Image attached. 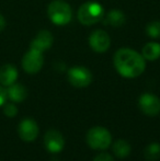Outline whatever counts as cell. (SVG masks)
<instances>
[{
  "label": "cell",
  "mask_w": 160,
  "mask_h": 161,
  "mask_svg": "<svg viewBox=\"0 0 160 161\" xmlns=\"http://www.w3.org/2000/svg\"><path fill=\"white\" fill-rule=\"evenodd\" d=\"M113 64L116 71L127 79L137 78L146 69L145 58L138 52L130 48H120L116 51Z\"/></svg>",
  "instance_id": "6da1fadb"
},
{
  "label": "cell",
  "mask_w": 160,
  "mask_h": 161,
  "mask_svg": "<svg viewBox=\"0 0 160 161\" xmlns=\"http://www.w3.org/2000/svg\"><path fill=\"white\" fill-rule=\"evenodd\" d=\"M104 17V9L97 1H87L78 9L77 19L83 25H93Z\"/></svg>",
  "instance_id": "7a4b0ae2"
},
{
  "label": "cell",
  "mask_w": 160,
  "mask_h": 161,
  "mask_svg": "<svg viewBox=\"0 0 160 161\" xmlns=\"http://www.w3.org/2000/svg\"><path fill=\"white\" fill-rule=\"evenodd\" d=\"M86 142L93 150H107L112 145V134L103 126H93L88 130Z\"/></svg>",
  "instance_id": "3957f363"
},
{
  "label": "cell",
  "mask_w": 160,
  "mask_h": 161,
  "mask_svg": "<svg viewBox=\"0 0 160 161\" xmlns=\"http://www.w3.org/2000/svg\"><path fill=\"white\" fill-rule=\"evenodd\" d=\"M47 15L56 25H66L73 19V10L64 0H53L48 4Z\"/></svg>",
  "instance_id": "277c9868"
},
{
  "label": "cell",
  "mask_w": 160,
  "mask_h": 161,
  "mask_svg": "<svg viewBox=\"0 0 160 161\" xmlns=\"http://www.w3.org/2000/svg\"><path fill=\"white\" fill-rule=\"evenodd\" d=\"M68 81L75 88H87L92 82V74L87 67L74 66L68 70Z\"/></svg>",
  "instance_id": "5b68a950"
},
{
  "label": "cell",
  "mask_w": 160,
  "mask_h": 161,
  "mask_svg": "<svg viewBox=\"0 0 160 161\" xmlns=\"http://www.w3.org/2000/svg\"><path fill=\"white\" fill-rule=\"evenodd\" d=\"M44 64V56L42 52L30 48L22 58V68L26 74L35 75L42 69Z\"/></svg>",
  "instance_id": "8992f818"
},
{
  "label": "cell",
  "mask_w": 160,
  "mask_h": 161,
  "mask_svg": "<svg viewBox=\"0 0 160 161\" xmlns=\"http://www.w3.org/2000/svg\"><path fill=\"white\" fill-rule=\"evenodd\" d=\"M138 108L147 116H157L160 113V99L150 92L143 93L138 99Z\"/></svg>",
  "instance_id": "52a82bcc"
},
{
  "label": "cell",
  "mask_w": 160,
  "mask_h": 161,
  "mask_svg": "<svg viewBox=\"0 0 160 161\" xmlns=\"http://www.w3.org/2000/svg\"><path fill=\"white\" fill-rule=\"evenodd\" d=\"M89 46L96 53H105L111 46V38L103 30H94L89 35Z\"/></svg>",
  "instance_id": "ba28073f"
},
{
  "label": "cell",
  "mask_w": 160,
  "mask_h": 161,
  "mask_svg": "<svg viewBox=\"0 0 160 161\" xmlns=\"http://www.w3.org/2000/svg\"><path fill=\"white\" fill-rule=\"evenodd\" d=\"M40 133V128L37 123L31 117H26L23 119L19 124L18 127V134H19L20 138L26 142H34L37 138Z\"/></svg>",
  "instance_id": "9c48e42d"
},
{
  "label": "cell",
  "mask_w": 160,
  "mask_h": 161,
  "mask_svg": "<svg viewBox=\"0 0 160 161\" xmlns=\"http://www.w3.org/2000/svg\"><path fill=\"white\" fill-rule=\"evenodd\" d=\"M65 138L60 131L49 129L44 136V146L51 153H58L65 148Z\"/></svg>",
  "instance_id": "30bf717a"
},
{
  "label": "cell",
  "mask_w": 160,
  "mask_h": 161,
  "mask_svg": "<svg viewBox=\"0 0 160 161\" xmlns=\"http://www.w3.org/2000/svg\"><path fill=\"white\" fill-rule=\"evenodd\" d=\"M53 42H54L53 34L49 32V31L43 30V31H40V32L36 34V36L32 40L30 48L42 52L43 53V52L51 48L52 45H53Z\"/></svg>",
  "instance_id": "8fae6325"
},
{
  "label": "cell",
  "mask_w": 160,
  "mask_h": 161,
  "mask_svg": "<svg viewBox=\"0 0 160 161\" xmlns=\"http://www.w3.org/2000/svg\"><path fill=\"white\" fill-rule=\"evenodd\" d=\"M19 72L15 66L11 64H4L0 68V85L3 87H9L17 81Z\"/></svg>",
  "instance_id": "7c38bea8"
},
{
  "label": "cell",
  "mask_w": 160,
  "mask_h": 161,
  "mask_svg": "<svg viewBox=\"0 0 160 161\" xmlns=\"http://www.w3.org/2000/svg\"><path fill=\"white\" fill-rule=\"evenodd\" d=\"M7 97L13 103H21L28 97V90L23 85L14 82L7 88Z\"/></svg>",
  "instance_id": "4fadbf2b"
},
{
  "label": "cell",
  "mask_w": 160,
  "mask_h": 161,
  "mask_svg": "<svg viewBox=\"0 0 160 161\" xmlns=\"http://www.w3.org/2000/svg\"><path fill=\"white\" fill-rule=\"evenodd\" d=\"M103 18L104 19L102 20H104V24L112 26V28H121L126 21L125 14L119 9H112Z\"/></svg>",
  "instance_id": "5bb4252c"
},
{
  "label": "cell",
  "mask_w": 160,
  "mask_h": 161,
  "mask_svg": "<svg viewBox=\"0 0 160 161\" xmlns=\"http://www.w3.org/2000/svg\"><path fill=\"white\" fill-rule=\"evenodd\" d=\"M112 150L115 157L124 159V158L128 157L132 153V146L127 140L119 139L112 144Z\"/></svg>",
  "instance_id": "9a60e30c"
},
{
  "label": "cell",
  "mask_w": 160,
  "mask_h": 161,
  "mask_svg": "<svg viewBox=\"0 0 160 161\" xmlns=\"http://www.w3.org/2000/svg\"><path fill=\"white\" fill-rule=\"evenodd\" d=\"M141 56L145 60H157L160 57V44L157 42H149L141 48Z\"/></svg>",
  "instance_id": "2e32d148"
},
{
  "label": "cell",
  "mask_w": 160,
  "mask_h": 161,
  "mask_svg": "<svg viewBox=\"0 0 160 161\" xmlns=\"http://www.w3.org/2000/svg\"><path fill=\"white\" fill-rule=\"evenodd\" d=\"M144 157L148 161H156L160 159V144L159 142H150L144 149Z\"/></svg>",
  "instance_id": "e0dca14e"
},
{
  "label": "cell",
  "mask_w": 160,
  "mask_h": 161,
  "mask_svg": "<svg viewBox=\"0 0 160 161\" xmlns=\"http://www.w3.org/2000/svg\"><path fill=\"white\" fill-rule=\"evenodd\" d=\"M146 33L150 38L158 40L160 38V21H152L146 26Z\"/></svg>",
  "instance_id": "ac0fdd59"
},
{
  "label": "cell",
  "mask_w": 160,
  "mask_h": 161,
  "mask_svg": "<svg viewBox=\"0 0 160 161\" xmlns=\"http://www.w3.org/2000/svg\"><path fill=\"white\" fill-rule=\"evenodd\" d=\"M3 114L8 117H14L18 114V108L14 103H4L3 104Z\"/></svg>",
  "instance_id": "d6986e66"
},
{
  "label": "cell",
  "mask_w": 160,
  "mask_h": 161,
  "mask_svg": "<svg viewBox=\"0 0 160 161\" xmlns=\"http://www.w3.org/2000/svg\"><path fill=\"white\" fill-rule=\"evenodd\" d=\"M92 161H115L113 158V156L110 155L108 153H100L99 155H97L96 157L93 158Z\"/></svg>",
  "instance_id": "ffe728a7"
},
{
  "label": "cell",
  "mask_w": 160,
  "mask_h": 161,
  "mask_svg": "<svg viewBox=\"0 0 160 161\" xmlns=\"http://www.w3.org/2000/svg\"><path fill=\"white\" fill-rule=\"evenodd\" d=\"M7 99H8V97H7V89L3 86L0 85V106H2L6 103Z\"/></svg>",
  "instance_id": "44dd1931"
},
{
  "label": "cell",
  "mask_w": 160,
  "mask_h": 161,
  "mask_svg": "<svg viewBox=\"0 0 160 161\" xmlns=\"http://www.w3.org/2000/svg\"><path fill=\"white\" fill-rule=\"evenodd\" d=\"M4 28H6V19L3 18V15L0 14V32L4 30Z\"/></svg>",
  "instance_id": "7402d4cb"
},
{
  "label": "cell",
  "mask_w": 160,
  "mask_h": 161,
  "mask_svg": "<svg viewBox=\"0 0 160 161\" xmlns=\"http://www.w3.org/2000/svg\"><path fill=\"white\" fill-rule=\"evenodd\" d=\"M51 161H59V160H58V159H52Z\"/></svg>",
  "instance_id": "603a6c76"
}]
</instances>
